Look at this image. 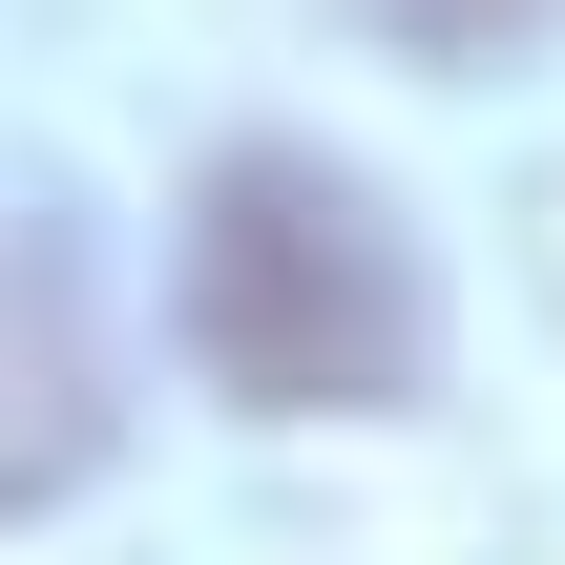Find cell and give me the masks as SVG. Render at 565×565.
<instances>
[{"label": "cell", "instance_id": "obj_1", "mask_svg": "<svg viewBox=\"0 0 565 565\" xmlns=\"http://www.w3.org/2000/svg\"><path fill=\"white\" fill-rule=\"evenodd\" d=\"M168 315H189V377L231 419H398L440 377L419 231L335 147H210V189L168 231Z\"/></svg>", "mask_w": 565, "mask_h": 565}, {"label": "cell", "instance_id": "obj_2", "mask_svg": "<svg viewBox=\"0 0 565 565\" xmlns=\"http://www.w3.org/2000/svg\"><path fill=\"white\" fill-rule=\"evenodd\" d=\"M126 461V335H105V231L63 168H0V524L84 503Z\"/></svg>", "mask_w": 565, "mask_h": 565}, {"label": "cell", "instance_id": "obj_3", "mask_svg": "<svg viewBox=\"0 0 565 565\" xmlns=\"http://www.w3.org/2000/svg\"><path fill=\"white\" fill-rule=\"evenodd\" d=\"M335 21H377L398 63H503V42H524L545 0H335Z\"/></svg>", "mask_w": 565, "mask_h": 565}]
</instances>
